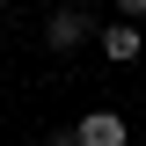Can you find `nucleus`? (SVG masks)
Segmentation results:
<instances>
[{
  "instance_id": "1",
  "label": "nucleus",
  "mask_w": 146,
  "mask_h": 146,
  "mask_svg": "<svg viewBox=\"0 0 146 146\" xmlns=\"http://www.w3.org/2000/svg\"><path fill=\"white\" fill-rule=\"evenodd\" d=\"M88 36H95V15L80 0H73V7H51V22H44V44H51V51H80Z\"/></svg>"
},
{
  "instance_id": "5",
  "label": "nucleus",
  "mask_w": 146,
  "mask_h": 146,
  "mask_svg": "<svg viewBox=\"0 0 146 146\" xmlns=\"http://www.w3.org/2000/svg\"><path fill=\"white\" fill-rule=\"evenodd\" d=\"M117 15H131V22H139V15H146V0H117Z\"/></svg>"
},
{
  "instance_id": "2",
  "label": "nucleus",
  "mask_w": 146,
  "mask_h": 146,
  "mask_svg": "<svg viewBox=\"0 0 146 146\" xmlns=\"http://www.w3.org/2000/svg\"><path fill=\"white\" fill-rule=\"evenodd\" d=\"M95 44H102V58H110V66H131V58L146 51V36H139V22H131V15L102 22V29H95Z\"/></svg>"
},
{
  "instance_id": "3",
  "label": "nucleus",
  "mask_w": 146,
  "mask_h": 146,
  "mask_svg": "<svg viewBox=\"0 0 146 146\" xmlns=\"http://www.w3.org/2000/svg\"><path fill=\"white\" fill-rule=\"evenodd\" d=\"M73 131H80V146H131V124L117 117V110H88Z\"/></svg>"
},
{
  "instance_id": "4",
  "label": "nucleus",
  "mask_w": 146,
  "mask_h": 146,
  "mask_svg": "<svg viewBox=\"0 0 146 146\" xmlns=\"http://www.w3.org/2000/svg\"><path fill=\"white\" fill-rule=\"evenodd\" d=\"M51 146H80V131H73V124H58V131H51Z\"/></svg>"
}]
</instances>
